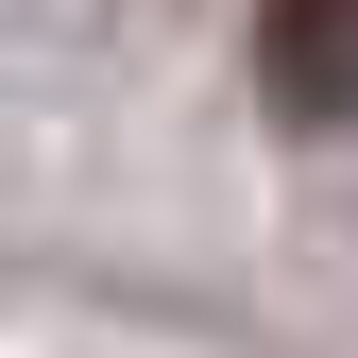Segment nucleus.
<instances>
[{"mask_svg": "<svg viewBox=\"0 0 358 358\" xmlns=\"http://www.w3.org/2000/svg\"><path fill=\"white\" fill-rule=\"evenodd\" d=\"M256 85L290 137H358V0H256Z\"/></svg>", "mask_w": 358, "mask_h": 358, "instance_id": "nucleus-1", "label": "nucleus"}]
</instances>
